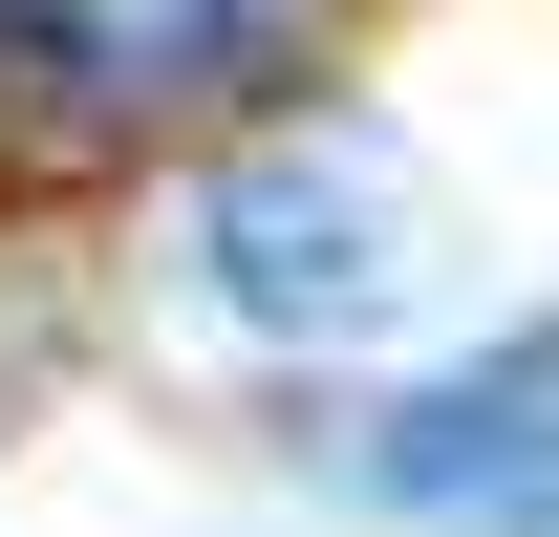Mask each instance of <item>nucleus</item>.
<instances>
[{"label":"nucleus","mask_w":559,"mask_h":537,"mask_svg":"<svg viewBox=\"0 0 559 537\" xmlns=\"http://www.w3.org/2000/svg\"><path fill=\"white\" fill-rule=\"evenodd\" d=\"M280 22H301V0H0V108H44V130H151V108L237 86Z\"/></svg>","instance_id":"f03ea898"},{"label":"nucleus","mask_w":559,"mask_h":537,"mask_svg":"<svg viewBox=\"0 0 559 537\" xmlns=\"http://www.w3.org/2000/svg\"><path fill=\"white\" fill-rule=\"evenodd\" d=\"M194 279L259 344H366L388 301H409V172H388V130H280V151H237V172L194 194Z\"/></svg>","instance_id":"f257e3e1"},{"label":"nucleus","mask_w":559,"mask_h":537,"mask_svg":"<svg viewBox=\"0 0 559 537\" xmlns=\"http://www.w3.org/2000/svg\"><path fill=\"white\" fill-rule=\"evenodd\" d=\"M366 494L474 516V537H559V344H495V366L409 387L388 430H366Z\"/></svg>","instance_id":"7ed1b4c3"}]
</instances>
